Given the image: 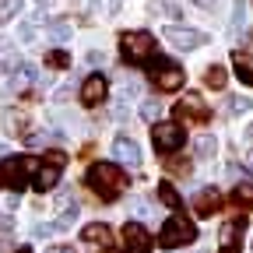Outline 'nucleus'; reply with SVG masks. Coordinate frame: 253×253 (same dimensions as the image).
Segmentation results:
<instances>
[{
	"label": "nucleus",
	"instance_id": "1",
	"mask_svg": "<svg viewBox=\"0 0 253 253\" xmlns=\"http://www.w3.org/2000/svg\"><path fill=\"white\" fill-rule=\"evenodd\" d=\"M84 183L99 194L102 201H116L123 194V172L116 169V162H91L88 172H84Z\"/></svg>",
	"mask_w": 253,
	"mask_h": 253
},
{
	"label": "nucleus",
	"instance_id": "3",
	"mask_svg": "<svg viewBox=\"0 0 253 253\" xmlns=\"http://www.w3.org/2000/svg\"><path fill=\"white\" fill-rule=\"evenodd\" d=\"M36 172H39V162L28 158V155H14L7 162H0V179H4L11 190H25Z\"/></svg>",
	"mask_w": 253,
	"mask_h": 253
},
{
	"label": "nucleus",
	"instance_id": "37",
	"mask_svg": "<svg viewBox=\"0 0 253 253\" xmlns=\"http://www.w3.org/2000/svg\"><path fill=\"white\" fill-rule=\"evenodd\" d=\"M197 7H214V0H194Z\"/></svg>",
	"mask_w": 253,
	"mask_h": 253
},
{
	"label": "nucleus",
	"instance_id": "34",
	"mask_svg": "<svg viewBox=\"0 0 253 253\" xmlns=\"http://www.w3.org/2000/svg\"><path fill=\"white\" fill-rule=\"evenodd\" d=\"M32 232H36L39 239H42V236H53V232H56V221H53V225H36V229H32Z\"/></svg>",
	"mask_w": 253,
	"mask_h": 253
},
{
	"label": "nucleus",
	"instance_id": "16",
	"mask_svg": "<svg viewBox=\"0 0 253 253\" xmlns=\"http://www.w3.org/2000/svg\"><path fill=\"white\" fill-rule=\"evenodd\" d=\"M60 166H49V162H39V172L36 176H32V186H36V190H53L56 183H60Z\"/></svg>",
	"mask_w": 253,
	"mask_h": 253
},
{
	"label": "nucleus",
	"instance_id": "22",
	"mask_svg": "<svg viewBox=\"0 0 253 253\" xmlns=\"http://www.w3.org/2000/svg\"><path fill=\"white\" fill-rule=\"evenodd\" d=\"M120 95H123V99H137V95H141V81L130 78V74H123V81H120Z\"/></svg>",
	"mask_w": 253,
	"mask_h": 253
},
{
	"label": "nucleus",
	"instance_id": "12",
	"mask_svg": "<svg viewBox=\"0 0 253 253\" xmlns=\"http://www.w3.org/2000/svg\"><path fill=\"white\" fill-rule=\"evenodd\" d=\"M123 243H126V253H148L151 250V239H148L141 221H126L123 225Z\"/></svg>",
	"mask_w": 253,
	"mask_h": 253
},
{
	"label": "nucleus",
	"instance_id": "19",
	"mask_svg": "<svg viewBox=\"0 0 253 253\" xmlns=\"http://www.w3.org/2000/svg\"><path fill=\"white\" fill-rule=\"evenodd\" d=\"M158 197H162V204H166V208H172V211H179V208H183V197L176 194V186H172V183H162V186H158Z\"/></svg>",
	"mask_w": 253,
	"mask_h": 253
},
{
	"label": "nucleus",
	"instance_id": "10",
	"mask_svg": "<svg viewBox=\"0 0 253 253\" xmlns=\"http://www.w3.org/2000/svg\"><path fill=\"white\" fill-rule=\"evenodd\" d=\"M113 158H116L123 169H137V166H141V148H137L130 137L116 134V137H113Z\"/></svg>",
	"mask_w": 253,
	"mask_h": 253
},
{
	"label": "nucleus",
	"instance_id": "5",
	"mask_svg": "<svg viewBox=\"0 0 253 253\" xmlns=\"http://www.w3.org/2000/svg\"><path fill=\"white\" fill-rule=\"evenodd\" d=\"M194 239H197V229H194V221H190V218H183V214H172V218H166L162 232H158V243H162L166 250L190 246Z\"/></svg>",
	"mask_w": 253,
	"mask_h": 253
},
{
	"label": "nucleus",
	"instance_id": "4",
	"mask_svg": "<svg viewBox=\"0 0 253 253\" xmlns=\"http://www.w3.org/2000/svg\"><path fill=\"white\" fill-rule=\"evenodd\" d=\"M148 78L155 81V88H162V91H176V88H183V67L179 63H172V60H166V56H151L148 60Z\"/></svg>",
	"mask_w": 253,
	"mask_h": 253
},
{
	"label": "nucleus",
	"instance_id": "31",
	"mask_svg": "<svg viewBox=\"0 0 253 253\" xmlns=\"http://www.w3.org/2000/svg\"><path fill=\"white\" fill-rule=\"evenodd\" d=\"M18 36L28 42V39H36V21H21V28H18Z\"/></svg>",
	"mask_w": 253,
	"mask_h": 253
},
{
	"label": "nucleus",
	"instance_id": "38",
	"mask_svg": "<svg viewBox=\"0 0 253 253\" xmlns=\"http://www.w3.org/2000/svg\"><path fill=\"white\" fill-rule=\"evenodd\" d=\"M246 162H250V169H253V148H250V155H246Z\"/></svg>",
	"mask_w": 253,
	"mask_h": 253
},
{
	"label": "nucleus",
	"instance_id": "13",
	"mask_svg": "<svg viewBox=\"0 0 253 253\" xmlns=\"http://www.w3.org/2000/svg\"><path fill=\"white\" fill-rule=\"evenodd\" d=\"M218 208H221V190H218V186H204V190H197V197H194V211H197L201 218L214 214Z\"/></svg>",
	"mask_w": 253,
	"mask_h": 253
},
{
	"label": "nucleus",
	"instance_id": "39",
	"mask_svg": "<svg viewBox=\"0 0 253 253\" xmlns=\"http://www.w3.org/2000/svg\"><path fill=\"white\" fill-rule=\"evenodd\" d=\"M49 4H53V0H39V7H49Z\"/></svg>",
	"mask_w": 253,
	"mask_h": 253
},
{
	"label": "nucleus",
	"instance_id": "23",
	"mask_svg": "<svg viewBox=\"0 0 253 253\" xmlns=\"http://www.w3.org/2000/svg\"><path fill=\"white\" fill-rule=\"evenodd\" d=\"M25 7V0H0V25H4V21H11L18 11Z\"/></svg>",
	"mask_w": 253,
	"mask_h": 253
},
{
	"label": "nucleus",
	"instance_id": "7",
	"mask_svg": "<svg viewBox=\"0 0 253 253\" xmlns=\"http://www.w3.org/2000/svg\"><path fill=\"white\" fill-rule=\"evenodd\" d=\"M78 95H81V102H84V106H102V102L109 99V78L99 74V71H91V74L81 81Z\"/></svg>",
	"mask_w": 253,
	"mask_h": 253
},
{
	"label": "nucleus",
	"instance_id": "35",
	"mask_svg": "<svg viewBox=\"0 0 253 253\" xmlns=\"http://www.w3.org/2000/svg\"><path fill=\"white\" fill-rule=\"evenodd\" d=\"M53 99H56V102H67V99H71V88H56Z\"/></svg>",
	"mask_w": 253,
	"mask_h": 253
},
{
	"label": "nucleus",
	"instance_id": "29",
	"mask_svg": "<svg viewBox=\"0 0 253 253\" xmlns=\"http://www.w3.org/2000/svg\"><path fill=\"white\" fill-rule=\"evenodd\" d=\"M4 60H14V46H11V39L0 36V63H4Z\"/></svg>",
	"mask_w": 253,
	"mask_h": 253
},
{
	"label": "nucleus",
	"instance_id": "41",
	"mask_svg": "<svg viewBox=\"0 0 253 253\" xmlns=\"http://www.w3.org/2000/svg\"><path fill=\"white\" fill-rule=\"evenodd\" d=\"M0 78H4V63H0Z\"/></svg>",
	"mask_w": 253,
	"mask_h": 253
},
{
	"label": "nucleus",
	"instance_id": "24",
	"mask_svg": "<svg viewBox=\"0 0 253 253\" xmlns=\"http://www.w3.org/2000/svg\"><path fill=\"white\" fill-rule=\"evenodd\" d=\"M49 36H53L56 42H67V39H71V25H67V21H49Z\"/></svg>",
	"mask_w": 253,
	"mask_h": 253
},
{
	"label": "nucleus",
	"instance_id": "17",
	"mask_svg": "<svg viewBox=\"0 0 253 253\" xmlns=\"http://www.w3.org/2000/svg\"><path fill=\"white\" fill-rule=\"evenodd\" d=\"M232 71H236V78H239L243 84L253 88V56H250V53H243V49L232 53Z\"/></svg>",
	"mask_w": 253,
	"mask_h": 253
},
{
	"label": "nucleus",
	"instance_id": "8",
	"mask_svg": "<svg viewBox=\"0 0 253 253\" xmlns=\"http://www.w3.org/2000/svg\"><path fill=\"white\" fill-rule=\"evenodd\" d=\"M243 232H246V218H229L218 232V253H239L243 250Z\"/></svg>",
	"mask_w": 253,
	"mask_h": 253
},
{
	"label": "nucleus",
	"instance_id": "27",
	"mask_svg": "<svg viewBox=\"0 0 253 253\" xmlns=\"http://www.w3.org/2000/svg\"><path fill=\"white\" fill-rule=\"evenodd\" d=\"M229 106H232V113H246L253 102L246 99V95H232V99H229Z\"/></svg>",
	"mask_w": 253,
	"mask_h": 253
},
{
	"label": "nucleus",
	"instance_id": "30",
	"mask_svg": "<svg viewBox=\"0 0 253 253\" xmlns=\"http://www.w3.org/2000/svg\"><path fill=\"white\" fill-rule=\"evenodd\" d=\"M197 155H201V158H211V155H214V137H204V141L197 144Z\"/></svg>",
	"mask_w": 253,
	"mask_h": 253
},
{
	"label": "nucleus",
	"instance_id": "18",
	"mask_svg": "<svg viewBox=\"0 0 253 253\" xmlns=\"http://www.w3.org/2000/svg\"><path fill=\"white\" fill-rule=\"evenodd\" d=\"M32 81H36V67H32V63H21V67L14 71V81H11V88H14V91H21V88H28Z\"/></svg>",
	"mask_w": 253,
	"mask_h": 253
},
{
	"label": "nucleus",
	"instance_id": "33",
	"mask_svg": "<svg viewBox=\"0 0 253 253\" xmlns=\"http://www.w3.org/2000/svg\"><path fill=\"white\" fill-rule=\"evenodd\" d=\"M11 232H14V225H11V221H4V225H0V246L11 243Z\"/></svg>",
	"mask_w": 253,
	"mask_h": 253
},
{
	"label": "nucleus",
	"instance_id": "36",
	"mask_svg": "<svg viewBox=\"0 0 253 253\" xmlns=\"http://www.w3.org/2000/svg\"><path fill=\"white\" fill-rule=\"evenodd\" d=\"M46 253H74V246H49Z\"/></svg>",
	"mask_w": 253,
	"mask_h": 253
},
{
	"label": "nucleus",
	"instance_id": "14",
	"mask_svg": "<svg viewBox=\"0 0 253 253\" xmlns=\"http://www.w3.org/2000/svg\"><path fill=\"white\" fill-rule=\"evenodd\" d=\"M81 243H88V246H109L113 243V229L106 225V221H88V225L81 229Z\"/></svg>",
	"mask_w": 253,
	"mask_h": 253
},
{
	"label": "nucleus",
	"instance_id": "20",
	"mask_svg": "<svg viewBox=\"0 0 253 253\" xmlns=\"http://www.w3.org/2000/svg\"><path fill=\"white\" fill-rule=\"evenodd\" d=\"M204 81H208V88H225V81H229V71L225 67H208V74H204Z\"/></svg>",
	"mask_w": 253,
	"mask_h": 253
},
{
	"label": "nucleus",
	"instance_id": "28",
	"mask_svg": "<svg viewBox=\"0 0 253 253\" xmlns=\"http://www.w3.org/2000/svg\"><path fill=\"white\" fill-rule=\"evenodd\" d=\"M158 109H162V106H158L155 99H148V102L141 106V116H144V120H158Z\"/></svg>",
	"mask_w": 253,
	"mask_h": 253
},
{
	"label": "nucleus",
	"instance_id": "25",
	"mask_svg": "<svg viewBox=\"0 0 253 253\" xmlns=\"http://www.w3.org/2000/svg\"><path fill=\"white\" fill-rule=\"evenodd\" d=\"M46 63H49V67H67V63H71V53L67 49H49V56H46Z\"/></svg>",
	"mask_w": 253,
	"mask_h": 253
},
{
	"label": "nucleus",
	"instance_id": "2",
	"mask_svg": "<svg viewBox=\"0 0 253 253\" xmlns=\"http://www.w3.org/2000/svg\"><path fill=\"white\" fill-rule=\"evenodd\" d=\"M120 53H123L126 63H148L158 53V46H155L151 32H123L120 36Z\"/></svg>",
	"mask_w": 253,
	"mask_h": 253
},
{
	"label": "nucleus",
	"instance_id": "9",
	"mask_svg": "<svg viewBox=\"0 0 253 253\" xmlns=\"http://www.w3.org/2000/svg\"><path fill=\"white\" fill-rule=\"evenodd\" d=\"M166 39H169L176 49H197V46L208 42L204 32H197V28H179V25H169V28H166Z\"/></svg>",
	"mask_w": 253,
	"mask_h": 253
},
{
	"label": "nucleus",
	"instance_id": "40",
	"mask_svg": "<svg viewBox=\"0 0 253 253\" xmlns=\"http://www.w3.org/2000/svg\"><path fill=\"white\" fill-rule=\"evenodd\" d=\"M14 253H32V250H14Z\"/></svg>",
	"mask_w": 253,
	"mask_h": 253
},
{
	"label": "nucleus",
	"instance_id": "6",
	"mask_svg": "<svg viewBox=\"0 0 253 253\" xmlns=\"http://www.w3.org/2000/svg\"><path fill=\"white\" fill-rule=\"evenodd\" d=\"M151 141H155V151L158 155H172V151H179L186 144V134H183L179 123H155Z\"/></svg>",
	"mask_w": 253,
	"mask_h": 253
},
{
	"label": "nucleus",
	"instance_id": "11",
	"mask_svg": "<svg viewBox=\"0 0 253 253\" xmlns=\"http://www.w3.org/2000/svg\"><path fill=\"white\" fill-rule=\"evenodd\" d=\"M208 116H211V109L204 106V99L194 95V91L183 95L179 106H176V120H208Z\"/></svg>",
	"mask_w": 253,
	"mask_h": 253
},
{
	"label": "nucleus",
	"instance_id": "32",
	"mask_svg": "<svg viewBox=\"0 0 253 253\" xmlns=\"http://www.w3.org/2000/svg\"><path fill=\"white\" fill-rule=\"evenodd\" d=\"M42 162H49V166H60V169H63V166H67V158H63L60 151H49V155L42 158Z\"/></svg>",
	"mask_w": 253,
	"mask_h": 253
},
{
	"label": "nucleus",
	"instance_id": "26",
	"mask_svg": "<svg viewBox=\"0 0 253 253\" xmlns=\"http://www.w3.org/2000/svg\"><path fill=\"white\" fill-rule=\"evenodd\" d=\"M246 25V0H236L232 4V28H243Z\"/></svg>",
	"mask_w": 253,
	"mask_h": 253
},
{
	"label": "nucleus",
	"instance_id": "21",
	"mask_svg": "<svg viewBox=\"0 0 253 253\" xmlns=\"http://www.w3.org/2000/svg\"><path fill=\"white\" fill-rule=\"evenodd\" d=\"M232 201L236 204H243V208H250L253 211V183H239L236 190H232Z\"/></svg>",
	"mask_w": 253,
	"mask_h": 253
},
{
	"label": "nucleus",
	"instance_id": "15",
	"mask_svg": "<svg viewBox=\"0 0 253 253\" xmlns=\"http://www.w3.org/2000/svg\"><path fill=\"white\" fill-rule=\"evenodd\" d=\"M25 126H28V113H25L21 106H11V109L4 113V134L25 137Z\"/></svg>",
	"mask_w": 253,
	"mask_h": 253
}]
</instances>
